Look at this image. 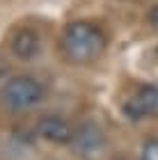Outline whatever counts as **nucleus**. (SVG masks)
I'll use <instances>...</instances> for the list:
<instances>
[{
    "label": "nucleus",
    "mask_w": 158,
    "mask_h": 160,
    "mask_svg": "<svg viewBox=\"0 0 158 160\" xmlns=\"http://www.w3.org/2000/svg\"><path fill=\"white\" fill-rule=\"evenodd\" d=\"M105 37L89 21H74L62 32V53L71 64H89L101 57Z\"/></svg>",
    "instance_id": "f257e3e1"
},
{
    "label": "nucleus",
    "mask_w": 158,
    "mask_h": 160,
    "mask_svg": "<svg viewBox=\"0 0 158 160\" xmlns=\"http://www.w3.org/2000/svg\"><path fill=\"white\" fill-rule=\"evenodd\" d=\"M44 85L32 76H14L0 89V105L9 112H25L32 110L44 101Z\"/></svg>",
    "instance_id": "f03ea898"
},
{
    "label": "nucleus",
    "mask_w": 158,
    "mask_h": 160,
    "mask_svg": "<svg viewBox=\"0 0 158 160\" xmlns=\"http://www.w3.org/2000/svg\"><path fill=\"white\" fill-rule=\"evenodd\" d=\"M71 151L80 160H101L108 153V140L103 128L94 121H85L74 130Z\"/></svg>",
    "instance_id": "7ed1b4c3"
},
{
    "label": "nucleus",
    "mask_w": 158,
    "mask_h": 160,
    "mask_svg": "<svg viewBox=\"0 0 158 160\" xmlns=\"http://www.w3.org/2000/svg\"><path fill=\"white\" fill-rule=\"evenodd\" d=\"M124 114L133 121L158 117V85H147L140 92H135L124 105Z\"/></svg>",
    "instance_id": "20e7f679"
},
{
    "label": "nucleus",
    "mask_w": 158,
    "mask_h": 160,
    "mask_svg": "<svg viewBox=\"0 0 158 160\" xmlns=\"http://www.w3.org/2000/svg\"><path fill=\"white\" fill-rule=\"evenodd\" d=\"M37 130L44 140L53 142V144H71V137H74V128L67 119L57 117V114H46L41 117L37 123Z\"/></svg>",
    "instance_id": "39448f33"
},
{
    "label": "nucleus",
    "mask_w": 158,
    "mask_h": 160,
    "mask_svg": "<svg viewBox=\"0 0 158 160\" xmlns=\"http://www.w3.org/2000/svg\"><path fill=\"white\" fill-rule=\"evenodd\" d=\"M39 50H41V43H39L37 32H32V30H18L12 37V55L16 57V60L32 62L34 57L39 55Z\"/></svg>",
    "instance_id": "423d86ee"
},
{
    "label": "nucleus",
    "mask_w": 158,
    "mask_h": 160,
    "mask_svg": "<svg viewBox=\"0 0 158 160\" xmlns=\"http://www.w3.org/2000/svg\"><path fill=\"white\" fill-rule=\"evenodd\" d=\"M140 160H158V137H154V140H147V142H145Z\"/></svg>",
    "instance_id": "0eeeda50"
},
{
    "label": "nucleus",
    "mask_w": 158,
    "mask_h": 160,
    "mask_svg": "<svg viewBox=\"0 0 158 160\" xmlns=\"http://www.w3.org/2000/svg\"><path fill=\"white\" fill-rule=\"evenodd\" d=\"M149 21H151V25L158 28V5L151 7V12H149Z\"/></svg>",
    "instance_id": "6e6552de"
}]
</instances>
